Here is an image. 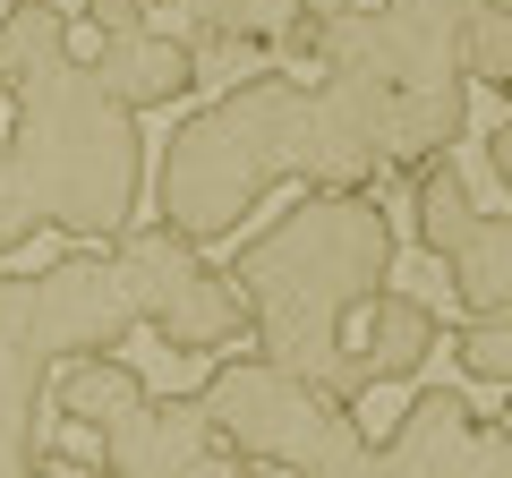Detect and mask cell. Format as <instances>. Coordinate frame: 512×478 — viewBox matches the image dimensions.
Masks as SVG:
<instances>
[{"label": "cell", "instance_id": "obj_1", "mask_svg": "<svg viewBox=\"0 0 512 478\" xmlns=\"http://www.w3.org/2000/svg\"><path fill=\"white\" fill-rule=\"evenodd\" d=\"M0 77H9V163L35 188L43 231L111 248L137 222L146 197V129L137 103L111 94V77L94 60H77L69 9L60 0H9L0 9Z\"/></svg>", "mask_w": 512, "mask_h": 478}, {"label": "cell", "instance_id": "obj_2", "mask_svg": "<svg viewBox=\"0 0 512 478\" xmlns=\"http://www.w3.org/2000/svg\"><path fill=\"white\" fill-rule=\"evenodd\" d=\"M376 171H384L376 137L350 120V103L325 77L265 69L222 86L214 103H197L171 129L163 163H154V214L180 222L188 239H231L274 180L367 188Z\"/></svg>", "mask_w": 512, "mask_h": 478}, {"label": "cell", "instance_id": "obj_3", "mask_svg": "<svg viewBox=\"0 0 512 478\" xmlns=\"http://www.w3.org/2000/svg\"><path fill=\"white\" fill-rule=\"evenodd\" d=\"M239 299H248L256 350H274L291 368L325 376L359 402V350L350 316L393 282V222L367 188H308L291 214H274L256 239H239Z\"/></svg>", "mask_w": 512, "mask_h": 478}, {"label": "cell", "instance_id": "obj_4", "mask_svg": "<svg viewBox=\"0 0 512 478\" xmlns=\"http://www.w3.org/2000/svg\"><path fill=\"white\" fill-rule=\"evenodd\" d=\"M470 9L478 0H376L342 9L316 43L325 86L376 137L384 171H419L470 129Z\"/></svg>", "mask_w": 512, "mask_h": 478}, {"label": "cell", "instance_id": "obj_5", "mask_svg": "<svg viewBox=\"0 0 512 478\" xmlns=\"http://www.w3.org/2000/svg\"><path fill=\"white\" fill-rule=\"evenodd\" d=\"M197 393L248 470L342 478V470H367V453H376L359 427V402L342 385H325V376L274 359V350H222Z\"/></svg>", "mask_w": 512, "mask_h": 478}, {"label": "cell", "instance_id": "obj_6", "mask_svg": "<svg viewBox=\"0 0 512 478\" xmlns=\"http://www.w3.org/2000/svg\"><path fill=\"white\" fill-rule=\"evenodd\" d=\"M111 265H120L128 299L146 316V333L163 350H188V359H222L248 325V299H239V274L205 257V239H188L180 222H128L111 239Z\"/></svg>", "mask_w": 512, "mask_h": 478}, {"label": "cell", "instance_id": "obj_7", "mask_svg": "<svg viewBox=\"0 0 512 478\" xmlns=\"http://www.w3.org/2000/svg\"><path fill=\"white\" fill-rule=\"evenodd\" d=\"M0 325L35 333L52 359H86V350H120L146 316L128 299L111 248H86V239H77L69 257L43 265V274H9V265H0Z\"/></svg>", "mask_w": 512, "mask_h": 478}, {"label": "cell", "instance_id": "obj_8", "mask_svg": "<svg viewBox=\"0 0 512 478\" xmlns=\"http://www.w3.org/2000/svg\"><path fill=\"white\" fill-rule=\"evenodd\" d=\"M384 478H512V419H478L453 385H419L393 436L367 453Z\"/></svg>", "mask_w": 512, "mask_h": 478}, {"label": "cell", "instance_id": "obj_9", "mask_svg": "<svg viewBox=\"0 0 512 478\" xmlns=\"http://www.w3.org/2000/svg\"><path fill=\"white\" fill-rule=\"evenodd\" d=\"M94 461L111 478H214V470H248L231 453V436L214 427L205 393H146L137 410L94 436Z\"/></svg>", "mask_w": 512, "mask_h": 478}, {"label": "cell", "instance_id": "obj_10", "mask_svg": "<svg viewBox=\"0 0 512 478\" xmlns=\"http://www.w3.org/2000/svg\"><path fill=\"white\" fill-rule=\"evenodd\" d=\"M52 350L35 333L0 325V478H26V470H52L43 453V402H52Z\"/></svg>", "mask_w": 512, "mask_h": 478}, {"label": "cell", "instance_id": "obj_11", "mask_svg": "<svg viewBox=\"0 0 512 478\" xmlns=\"http://www.w3.org/2000/svg\"><path fill=\"white\" fill-rule=\"evenodd\" d=\"M436 350H444V316L427 308V299L393 291V282L367 299V342H359V385L367 393L376 385H419Z\"/></svg>", "mask_w": 512, "mask_h": 478}, {"label": "cell", "instance_id": "obj_12", "mask_svg": "<svg viewBox=\"0 0 512 478\" xmlns=\"http://www.w3.org/2000/svg\"><path fill=\"white\" fill-rule=\"evenodd\" d=\"M94 69H103L111 94H120V103H137V111L188 103V94H197V52H188L180 35H154L146 18H137V26H111L103 52H94Z\"/></svg>", "mask_w": 512, "mask_h": 478}, {"label": "cell", "instance_id": "obj_13", "mask_svg": "<svg viewBox=\"0 0 512 478\" xmlns=\"http://www.w3.org/2000/svg\"><path fill=\"white\" fill-rule=\"evenodd\" d=\"M146 368H137V359H120V350H86V359H69V368H60V385H52V410L69 427H86V436H103L111 419H120V410H137L146 402Z\"/></svg>", "mask_w": 512, "mask_h": 478}, {"label": "cell", "instance_id": "obj_14", "mask_svg": "<svg viewBox=\"0 0 512 478\" xmlns=\"http://www.w3.org/2000/svg\"><path fill=\"white\" fill-rule=\"evenodd\" d=\"M444 274H453L461 308H512V214H478L444 257Z\"/></svg>", "mask_w": 512, "mask_h": 478}, {"label": "cell", "instance_id": "obj_15", "mask_svg": "<svg viewBox=\"0 0 512 478\" xmlns=\"http://www.w3.org/2000/svg\"><path fill=\"white\" fill-rule=\"evenodd\" d=\"M470 222H478V197L461 188V171L444 163V154L410 171V239H419L427 257H453Z\"/></svg>", "mask_w": 512, "mask_h": 478}, {"label": "cell", "instance_id": "obj_16", "mask_svg": "<svg viewBox=\"0 0 512 478\" xmlns=\"http://www.w3.org/2000/svg\"><path fill=\"white\" fill-rule=\"evenodd\" d=\"M461 368L478 376V385H512V308H470L453 333Z\"/></svg>", "mask_w": 512, "mask_h": 478}, {"label": "cell", "instance_id": "obj_17", "mask_svg": "<svg viewBox=\"0 0 512 478\" xmlns=\"http://www.w3.org/2000/svg\"><path fill=\"white\" fill-rule=\"evenodd\" d=\"M470 86H495L512 94V0H478L470 9Z\"/></svg>", "mask_w": 512, "mask_h": 478}, {"label": "cell", "instance_id": "obj_18", "mask_svg": "<svg viewBox=\"0 0 512 478\" xmlns=\"http://www.w3.org/2000/svg\"><path fill=\"white\" fill-rule=\"evenodd\" d=\"M43 231V214H35V188L18 180V163H9V146H0V265L18 257L26 239Z\"/></svg>", "mask_w": 512, "mask_h": 478}, {"label": "cell", "instance_id": "obj_19", "mask_svg": "<svg viewBox=\"0 0 512 478\" xmlns=\"http://www.w3.org/2000/svg\"><path fill=\"white\" fill-rule=\"evenodd\" d=\"M146 9H154V0H86V26H94V35H111V26H137Z\"/></svg>", "mask_w": 512, "mask_h": 478}, {"label": "cell", "instance_id": "obj_20", "mask_svg": "<svg viewBox=\"0 0 512 478\" xmlns=\"http://www.w3.org/2000/svg\"><path fill=\"white\" fill-rule=\"evenodd\" d=\"M487 163H495V180H504V188H512V120H504V129H495V137H487Z\"/></svg>", "mask_w": 512, "mask_h": 478}, {"label": "cell", "instance_id": "obj_21", "mask_svg": "<svg viewBox=\"0 0 512 478\" xmlns=\"http://www.w3.org/2000/svg\"><path fill=\"white\" fill-rule=\"evenodd\" d=\"M0 103H9V77H0Z\"/></svg>", "mask_w": 512, "mask_h": 478}, {"label": "cell", "instance_id": "obj_22", "mask_svg": "<svg viewBox=\"0 0 512 478\" xmlns=\"http://www.w3.org/2000/svg\"><path fill=\"white\" fill-rule=\"evenodd\" d=\"M504 419H512V410H504Z\"/></svg>", "mask_w": 512, "mask_h": 478}]
</instances>
